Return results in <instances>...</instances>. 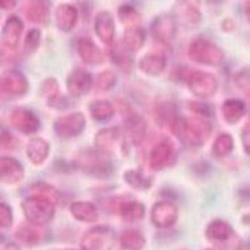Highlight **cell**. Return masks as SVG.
Listing matches in <instances>:
<instances>
[{
    "label": "cell",
    "mask_w": 250,
    "mask_h": 250,
    "mask_svg": "<svg viewBox=\"0 0 250 250\" xmlns=\"http://www.w3.org/2000/svg\"><path fill=\"white\" fill-rule=\"evenodd\" d=\"M170 131L179 137L183 142L192 147H200L208 141L212 133V125L200 117H179L173 123Z\"/></svg>",
    "instance_id": "1"
},
{
    "label": "cell",
    "mask_w": 250,
    "mask_h": 250,
    "mask_svg": "<svg viewBox=\"0 0 250 250\" xmlns=\"http://www.w3.org/2000/svg\"><path fill=\"white\" fill-rule=\"evenodd\" d=\"M73 164L83 173L98 179L108 177L114 170L110 154L99 151L98 149L80 150L73 158Z\"/></svg>",
    "instance_id": "2"
},
{
    "label": "cell",
    "mask_w": 250,
    "mask_h": 250,
    "mask_svg": "<svg viewBox=\"0 0 250 250\" xmlns=\"http://www.w3.org/2000/svg\"><path fill=\"white\" fill-rule=\"evenodd\" d=\"M188 57L200 65L221 66L225 61V52L208 38L198 37L188 46Z\"/></svg>",
    "instance_id": "3"
},
{
    "label": "cell",
    "mask_w": 250,
    "mask_h": 250,
    "mask_svg": "<svg viewBox=\"0 0 250 250\" xmlns=\"http://www.w3.org/2000/svg\"><path fill=\"white\" fill-rule=\"evenodd\" d=\"M22 211L30 225L40 227L47 225L54 218L56 206L46 199L31 195L23 200Z\"/></svg>",
    "instance_id": "4"
},
{
    "label": "cell",
    "mask_w": 250,
    "mask_h": 250,
    "mask_svg": "<svg viewBox=\"0 0 250 250\" xmlns=\"http://www.w3.org/2000/svg\"><path fill=\"white\" fill-rule=\"evenodd\" d=\"M206 237L212 244L230 248L233 250H239L241 246V241L231 225L223 219H212L209 222L206 227Z\"/></svg>",
    "instance_id": "5"
},
{
    "label": "cell",
    "mask_w": 250,
    "mask_h": 250,
    "mask_svg": "<svg viewBox=\"0 0 250 250\" xmlns=\"http://www.w3.org/2000/svg\"><path fill=\"white\" fill-rule=\"evenodd\" d=\"M117 242V233L108 226H95L83 235L82 250H112Z\"/></svg>",
    "instance_id": "6"
},
{
    "label": "cell",
    "mask_w": 250,
    "mask_h": 250,
    "mask_svg": "<svg viewBox=\"0 0 250 250\" xmlns=\"http://www.w3.org/2000/svg\"><path fill=\"white\" fill-rule=\"evenodd\" d=\"M27 91L29 82L21 70L8 69L0 75V98L7 100L21 98Z\"/></svg>",
    "instance_id": "7"
},
{
    "label": "cell",
    "mask_w": 250,
    "mask_h": 250,
    "mask_svg": "<svg viewBox=\"0 0 250 250\" xmlns=\"http://www.w3.org/2000/svg\"><path fill=\"white\" fill-rule=\"evenodd\" d=\"M187 85L199 99H209L218 92V79L209 72L192 70L187 77Z\"/></svg>",
    "instance_id": "8"
},
{
    "label": "cell",
    "mask_w": 250,
    "mask_h": 250,
    "mask_svg": "<svg viewBox=\"0 0 250 250\" xmlns=\"http://www.w3.org/2000/svg\"><path fill=\"white\" fill-rule=\"evenodd\" d=\"M87 125L83 112H70L56 119L54 131L61 138H75L84 131Z\"/></svg>",
    "instance_id": "9"
},
{
    "label": "cell",
    "mask_w": 250,
    "mask_h": 250,
    "mask_svg": "<svg viewBox=\"0 0 250 250\" xmlns=\"http://www.w3.org/2000/svg\"><path fill=\"white\" fill-rule=\"evenodd\" d=\"M176 147L169 138H164L153 146L149 156V165L153 170H163L175 161Z\"/></svg>",
    "instance_id": "10"
},
{
    "label": "cell",
    "mask_w": 250,
    "mask_h": 250,
    "mask_svg": "<svg viewBox=\"0 0 250 250\" xmlns=\"http://www.w3.org/2000/svg\"><path fill=\"white\" fill-rule=\"evenodd\" d=\"M110 208L122 216L125 221L134 222L141 221L145 216V206L134 199L125 196H115L111 199Z\"/></svg>",
    "instance_id": "11"
},
{
    "label": "cell",
    "mask_w": 250,
    "mask_h": 250,
    "mask_svg": "<svg viewBox=\"0 0 250 250\" xmlns=\"http://www.w3.org/2000/svg\"><path fill=\"white\" fill-rule=\"evenodd\" d=\"M179 218V209L169 200H160L153 204L150 211L151 223L157 229H169Z\"/></svg>",
    "instance_id": "12"
},
{
    "label": "cell",
    "mask_w": 250,
    "mask_h": 250,
    "mask_svg": "<svg viewBox=\"0 0 250 250\" xmlns=\"http://www.w3.org/2000/svg\"><path fill=\"white\" fill-rule=\"evenodd\" d=\"M93 85L92 75L84 68H75L70 72L66 79V88L72 98L85 96Z\"/></svg>",
    "instance_id": "13"
},
{
    "label": "cell",
    "mask_w": 250,
    "mask_h": 250,
    "mask_svg": "<svg viewBox=\"0 0 250 250\" xmlns=\"http://www.w3.org/2000/svg\"><path fill=\"white\" fill-rule=\"evenodd\" d=\"M8 119H10L12 127L26 135L37 133L41 127L40 118L37 117L33 111L27 110V108H15L10 114Z\"/></svg>",
    "instance_id": "14"
},
{
    "label": "cell",
    "mask_w": 250,
    "mask_h": 250,
    "mask_svg": "<svg viewBox=\"0 0 250 250\" xmlns=\"http://www.w3.org/2000/svg\"><path fill=\"white\" fill-rule=\"evenodd\" d=\"M123 114H125V133L127 140L133 145H141L145 140L146 131H147L145 119L133 110H125Z\"/></svg>",
    "instance_id": "15"
},
{
    "label": "cell",
    "mask_w": 250,
    "mask_h": 250,
    "mask_svg": "<svg viewBox=\"0 0 250 250\" xmlns=\"http://www.w3.org/2000/svg\"><path fill=\"white\" fill-rule=\"evenodd\" d=\"M177 30V23L175 18L170 14H163L154 19L151 23V34L163 45H168L173 40Z\"/></svg>",
    "instance_id": "16"
},
{
    "label": "cell",
    "mask_w": 250,
    "mask_h": 250,
    "mask_svg": "<svg viewBox=\"0 0 250 250\" xmlns=\"http://www.w3.org/2000/svg\"><path fill=\"white\" fill-rule=\"evenodd\" d=\"M24 168L17 158L0 156V183L18 184L23 180Z\"/></svg>",
    "instance_id": "17"
},
{
    "label": "cell",
    "mask_w": 250,
    "mask_h": 250,
    "mask_svg": "<svg viewBox=\"0 0 250 250\" xmlns=\"http://www.w3.org/2000/svg\"><path fill=\"white\" fill-rule=\"evenodd\" d=\"M93 29L100 41L111 45L115 40V21L108 11H100L93 21Z\"/></svg>",
    "instance_id": "18"
},
{
    "label": "cell",
    "mask_w": 250,
    "mask_h": 250,
    "mask_svg": "<svg viewBox=\"0 0 250 250\" xmlns=\"http://www.w3.org/2000/svg\"><path fill=\"white\" fill-rule=\"evenodd\" d=\"M173 18L176 23L180 22L187 27H198L202 23V12L198 7L188 1H179L173 10Z\"/></svg>",
    "instance_id": "19"
},
{
    "label": "cell",
    "mask_w": 250,
    "mask_h": 250,
    "mask_svg": "<svg viewBox=\"0 0 250 250\" xmlns=\"http://www.w3.org/2000/svg\"><path fill=\"white\" fill-rule=\"evenodd\" d=\"M23 31V22L22 19L17 15H11V17L7 18L6 23L1 29V40L4 45L10 47L17 49L19 40H21V35Z\"/></svg>",
    "instance_id": "20"
},
{
    "label": "cell",
    "mask_w": 250,
    "mask_h": 250,
    "mask_svg": "<svg viewBox=\"0 0 250 250\" xmlns=\"http://www.w3.org/2000/svg\"><path fill=\"white\" fill-rule=\"evenodd\" d=\"M77 53L83 62L87 65H99L104 61V56L99 46H96V43L89 38H82L77 42Z\"/></svg>",
    "instance_id": "21"
},
{
    "label": "cell",
    "mask_w": 250,
    "mask_h": 250,
    "mask_svg": "<svg viewBox=\"0 0 250 250\" xmlns=\"http://www.w3.org/2000/svg\"><path fill=\"white\" fill-rule=\"evenodd\" d=\"M140 68L145 75L158 76L163 73L167 68V57L161 52H153L145 54L138 62Z\"/></svg>",
    "instance_id": "22"
},
{
    "label": "cell",
    "mask_w": 250,
    "mask_h": 250,
    "mask_svg": "<svg viewBox=\"0 0 250 250\" xmlns=\"http://www.w3.org/2000/svg\"><path fill=\"white\" fill-rule=\"evenodd\" d=\"M79 21V11L73 4H60L56 10V23L60 30L69 33Z\"/></svg>",
    "instance_id": "23"
},
{
    "label": "cell",
    "mask_w": 250,
    "mask_h": 250,
    "mask_svg": "<svg viewBox=\"0 0 250 250\" xmlns=\"http://www.w3.org/2000/svg\"><path fill=\"white\" fill-rule=\"evenodd\" d=\"M246 103L241 99H226L222 104V115L229 125H237L246 115Z\"/></svg>",
    "instance_id": "24"
},
{
    "label": "cell",
    "mask_w": 250,
    "mask_h": 250,
    "mask_svg": "<svg viewBox=\"0 0 250 250\" xmlns=\"http://www.w3.org/2000/svg\"><path fill=\"white\" fill-rule=\"evenodd\" d=\"M121 137V130L119 127H105L102 128L95 135V149L99 151L111 154V151L114 150V146Z\"/></svg>",
    "instance_id": "25"
},
{
    "label": "cell",
    "mask_w": 250,
    "mask_h": 250,
    "mask_svg": "<svg viewBox=\"0 0 250 250\" xmlns=\"http://www.w3.org/2000/svg\"><path fill=\"white\" fill-rule=\"evenodd\" d=\"M50 153V145L49 142L43 138H33L29 141V144L26 146V154L31 163L34 165H42L46 161Z\"/></svg>",
    "instance_id": "26"
},
{
    "label": "cell",
    "mask_w": 250,
    "mask_h": 250,
    "mask_svg": "<svg viewBox=\"0 0 250 250\" xmlns=\"http://www.w3.org/2000/svg\"><path fill=\"white\" fill-rule=\"evenodd\" d=\"M69 211L72 216L76 221L85 222V223H91L95 222L99 216L96 206L91 202H84V200H77L70 204Z\"/></svg>",
    "instance_id": "27"
},
{
    "label": "cell",
    "mask_w": 250,
    "mask_h": 250,
    "mask_svg": "<svg viewBox=\"0 0 250 250\" xmlns=\"http://www.w3.org/2000/svg\"><path fill=\"white\" fill-rule=\"evenodd\" d=\"M50 14L49 1H30L26 7V17L31 23L45 24Z\"/></svg>",
    "instance_id": "28"
},
{
    "label": "cell",
    "mask_w": 250,
    "mask_h": 250,
    "mask_svg": "<svg viewBox=\"0 0 250 250\" xmlns=\"http://www.w3.org/2000/svg\"><path fill=\"white\" fill-rule=\"evenodd\" d=\"M145 244L146 239L144 234L138 230L128 229L121 234L118 250H142L145 248Z\"/></svg>",
    "instance_id": "29"
},
{
    "label": "cell",
    "mask_w": 250,
    "mask_h": 250,
    "mask_svg": "<svg viewBox=\"0 0 250 250\" xmlns=\"http://www.w3.org/2000/svg\"><path fill=\"white\" fill-rule=\"evenodd\" d=\"M180 117L177 114V108L173 103H169V102H165V103H160V104L156 107L154 110V118L160 126L167 128H172L173 123L176 122V119Z\"/></svg>",
    "instance_id": "30"
},
{
    "label": "cell",
    "mask_w": 250,
    "mask_h": 250,
    "mask_svg": "<svg viewBox=\"0 0 250 250\" xmlns=\"http://www.w3.org/2000/svg\"><path fill=\"white\" fill-rule=\"evenodd\" d=\"M89 112H91L92 119H95L96 122H107L114 117L115 108L108 100L99 99L95 100L89 104Z\"/></svg>",
    "instance_id": "31"
},
{
    "label": "cell",
    "mask_w": 250,
    "mask_h": 250,
    "mask_svg": "<svg viewBox=\"0 0 250 250\" xmlns=\"http://www.w3.org/2000/svg\"><path fill=\"white\" fill-rule=\"evenodd\" d=\"M123 179L128 186L137 191H147V189H150L151 184H153V180L150 177H147L141 170H135V169L126 170L123 173Z\"/></svg>",
    "instance_id": "32"
},
{
    "label": "cell",
    "mask_w": 250,
    "mask_h": 250,
    "mask_svg": "<svg viewBox=\"0 0 250 250\" xmlns=\"http://www.w3.org/2000/svg\"><path fill=\"white\" fill-rule=\"evenodd\" d=\"M15 238L27 246H34V245L40 244L41 233L37 226H33L30 223H22L15 231Z\"/></svg>",
    "instance_id": "33"
},
{
    "label": "cell",
    "mask_w": 250,
    "mask_h": 250,
    "mask_svg": "<svg viewBox=\"0 0 250 250\" xmlns=\"http://www.w3.org/2000/svg\"><path fill=\"white\" fill-rule=\"evenodd\" d=\"M234 150V138L231 134L222 133L214 141L212 154L216 158H225L230 156Z\"/></svg>",
    "instance_id": "34"
},
{
    "label": "cell",
    "mask_w": 250,
    "mask_h": 250,
    "mask_svg": "<svg viewBox=\"0 0 250 250\" xmlns=\"http://www.w3.org/2000/svg\"><path fill=\"white\" fill-rule=\"evenodd\" d=\"M125 47L130 52H138L141 47L144 46L146 41V33L142 27H135V29H126L125 31Z\"/></svg>",
    "instance_id": "35"
},
{
    "label": "cell",
    "mask_w": 250,
    "mask_h": 250,
    "mask_svg": "<svg viewBox=\"0 0 250 250\" xmlns=\"http://www.w3.org/2000/svg\"><path fill=\"white\" fill-rule=\"evenodd\" d=\"M30 189H31V195L46 199L49 202H52L54 206H57L61 200V193L59 189L46 183H35Z\"/></svg>",
    "instance_id": "36"
},
{
    "label": "cell",
    "mask_w": 250,
    "mask_h": 250,
    "mask_svg": "<svg viewBox=\"0 0 250 250\" xmlns=\"http://www.w3.org/2000/svg\"><path fill=\"white\" fill-rule=\"evenodd\" d=\"M118 18L127 29H135L141 27V19L140 12L137 11V8H134L130 4H123L118 8Z\"/></svg>",
    "instance_id": "37"
},
{
    "label": "cell",
    "mask_w": 250,
    "mask_h": 250,
    "mask_svg": "<svg viewBox=\"0 0 250 250\" xmlns=\"http://www.w3.org/2000/svg\"><path fill=\"white\" fill-rule=\"evenodd\" d=\"M41 95L50 105H56L60 99V84L54 77H47L41 84Z\"/></svg>",
    "instance_id": "38"
},
{
    "label": "cell",
    "mask_w": 250,
    "mask_h": 250,
    "mask_svg": "<svg viewBox=\"0 0 250 250\" xmlns=\"http://www.w3.org/2000/svg\"><path fill=\"white\" fill-rule=\"evenodd\" d=\"M115 84H117V75L112 70H103V72H100L99 75L96 76L95 82H93L95 88L98 91H100V92L110 91V89L114 88Z\"/></svg>",
    "instance_id": "39"
},
{
    "label": "cell",
    "mask_w": 250,
    "mask_h": 250,
    "mask_svg": "<svg viewBox=\"0 0 250 250\" xmlns=\"http://www.w3.org/2000/svg\"><path fill=\"white\" fill-rule=\"evenodd\" d=\"M188 108L192 111V112H195L196 114V117L204 118V119H207L209 117H214V114H215V108H214V105H211L207 102H204V100H193V102H188Z\"/></svg>",
    "instance_id": "40"
},
{
    "label": "cell",
    "mask_w": 250,
    "mask_h": 250,
    "mask_svg": "<svg viewBox=\"0 0 250 250\" xmlns=\"http://www.w3.org/2000/svg\"><path fill=\"white\" fill-rule=\"evenodd\" d=\"M41 43V31L38 29L29 30V33L26 34L23 43V52L24 54H31L34 53Z\"/></svg>",
    "instance_id": "41"
},
{
    "label": "cell",
    "mask_w": 250,
    "mask_h": 250,
    "mask_svg": "<svg viewBox=\"0 0 250 250\" xmlns=\"http://www.w3.org/2000/svg\"><path fill=\"white\" fill-rule=\"evenodd\" d=\"M18 147H19V141L7 128L0 126V149L14 150V149H18Z\"/></svg>",
    "instance_id": "42"
},
{
    "label": "cell",
    "mask_w": 250,
    "mask_h": 250,
    "mask_svg": "<svg viewBox=\"0 0 250 250\" xmlns=\"http://www.w3.org/2000/svg\"><path fill=\"white\" fill-rule=\"evenodd\" d=\"M112 61L115 62V64L123 70V72H130L131 68H133V60L128 57L126 52H123L121 50L119 47H118L117 50H114L112 52Z\"/></svg>",
    "instance_id": "43"
},
{
    "label": "cell",
    "mask_w": 250,
    "mask_h": 250,
    "mask_svg": "<svg viewBox=\"0 0 250 250\" xmlns=\"http://www.w3.org/2000/svg\"><path fill=\"white\" fill-rule=\"evenodd\" d=\"M235 85L250 98V68L241 69L234 77Z\"/></svg>",
    "instance_id": "44"
},
{
    "label": "cell",
    "mask_w": 250,
    "mask_h": 250,
    "mask_svg": "<svg viewBox=\"0 0 250 250\" xmlns=\"http://www.w3.org/2000/svg\"><path fill=\"white\" fill-rule=\"evenodd\" d=\"M14 214L8 204L0 202V229H8L12 226Z\"/></svg>",
    "instance_id": "45"
},
{
    "label": "cell",
    "mask_w": 250,
    "mask_h": 250,
    "mask_svg": "<svg viewBox=\"0 0 250 250\" xmlns=\"http://www.w3.org/2000/svg\"><path fill=\"white\" fill-rule=\"evenodd\" d=\"M18 59L17 49L10 47L4 45L3 42L0 41V64L7 65L14 62Z\"/></svg>",
    "instance_id": "46"
},
{
    "label": "cell",
    "mask_w": 250,
    "mask_h": 250,
    "mask_svg": "<svg viewBox=\"0 0 250 250\" xmlns=\"http://www.w3.org/2000/svg\"><path fill=\"white\" fill-rule=\"evenodd\" d=\"M241 142L245 153L250 156V123L245 125L244 128L241 130Z\"/></svg>",
    "instance_id": "47"
},
{
    "label": "cell",
    "mask_w": 250,
    "mask_h": 250,
    "mask_svg": "<svg viewBox=\"0 0 250 250\" xmlns=\"http://www.w3.org/2000/svg\"><path fill=\"white\" fill-rule=\"evenodd\" d=\"M17 4L18 1L15 0H0V8H3V10H14Z\"/></svg>",
    "instance_id": "48"
},
{
    "label": "cell",
    "mask_w": 250,
    "mask_h": 250,
    "mask_svg": "<svg viewBox=\"0 0 250 250\" xmlns=\"http://www.w3.org/2000/svg\"><path fill=\"white\" fill-rule=\"evenodd\" d=\"M234 27H235V23H234L231 19H225L222 22V29L225 30V31H233Z\"/></svg>",
    "instance_id": "49"
},
{
    "label": "cell",
    "mask_w": 250,
    "mask_h": 250,
    "mask_svg": "<svg viewBox=\"0 0 250 250\" xmlns=\"http://www.w3.org/2000/svg\"><path fill=\"white\" fill-rule=\"evenodd\" d=\"M1 250H22V249H21L17 244H12V242H10V244L4 245V248H3Z\"/></svg>",
    "instance_id": "50"
},
{
    "label": "cell",
    "mask_w": 250,
    "mask_h": 250,
    "mask_svg": "<svg viewBox=\"0 0 250 250\" xmlns=\"http://www.w3.org/2000/svg\"><path fill=\"white\" fill-rule=\"evenodd\" d=\"M246 17H248V19H249L250 22V1L246 3Z\"/></svg>",
    "instance_id": "51"
},
{
    "label": "cell",
    "mask_w": 250,
    "mask_h": 250,
    "mask_svg": "<svg viewBox=\"0 0 250 250\" xmlns=\"http://www.w3.org/2000/svg\"><path fill=\"white\" fill-rule=\"evenodd\" d=\"M3 242H4V235H3V234L0 233V245L3 244Z\"/></svg>",
    "instance_id": "52"
},
{
    "label": "cell",
    "mask_w": 250,
    "mask_h": 250,
    "mask_svg": "<svg viewBox=\"0 0 250 250\" xmlns=\"http://www.w3.org/2000/svg\"><path fill=\"white\" fill-rule=\"evenodd\" d=\"M52 250H73V249H52Z\"/></svg>",
    "instance_id": "53"
},
{
    "label": "cell",
    "mask_w": 250,
    "mask_h": 250,
    "mask_svg": "<svg viewBox=\"0 0 250 250\" xmlns=\"http://www.w3.org/2000/svg\"><path fill=\"white\" fill-rule=\"evenodd\" d=\"M204 250H214V249H204Z\"/></svg>",
    "instance_id": "54"
}]
</instances>
